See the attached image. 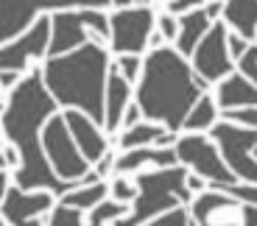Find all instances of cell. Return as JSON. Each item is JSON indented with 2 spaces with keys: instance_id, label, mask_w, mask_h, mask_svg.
I'll list each match as a JSON object with an SVG mask.
<instances>
[{
  "instance_id": "obj_45",
  "label": "cell",
  "mask_w": 257,
  "mask_h": 226,
  "mask_svg": "<svg viewBox=\"0 0 257 226\" xmlns=\"http://www.w3.org/2000/svg\"><path fill=\"white\" fill-rule=\"evenodd\" d=\"M3 109H6V104H3V101H0V115H3Z\"/></svg>"
},
{
  "instance_id": "obj_42",
  "label": "cell",
  "mask_w": 257,
  "mask_h": 226,
  "mask_svg": "<svg viewBox=\"0 0 257 226\" xmlns=\"http://www.w3.org/2000/svg\"><path fill=\"white\" fill-rule=\"evenodd\" d=\"M201 187H204L201 176H187V190H201Z\"/></svg>"
},
{
  "instance_id": "obj_22",
  "label": "cell",
  "mask_w": 257,
  "mask_h": 226,
  "mask_svg": "<svg viewBox=\"0 0 257 226\" xmlns=\"http://www.w3.org/2000/svg\"><path fill=\"white\" fill-rule=\"evenodd\" d=\"M103 198H106V184H103V181H95V184L76 187V190H70V193H64L62 204L76 207V209H92V207H98Z\"/></svg>"
},
{
  "instance_id": "obj_17",
  "label": "cell",
  "mask_w": 257,
  "mask_h": 226,
  "mask_svg": "<svg viewBox=\"0 0 257 226\" xmlns=\"http://www.w3.org/2000/svg\"><path fill=\"white\" fill-rule=\"evenodd\" d=\"M218 106H224V112L257 106V87L251 84L243 73H229L218 84Z\"/></svg>"
},
{
  "instance_id": "obj_7",
  "label": "cell",
  "mask_w": 257,
  "mask_h": 226,
  "mask_svg": "<svg viewBox=\"0 0 257 226\" xmlns=\"http://www.w3.org/2000/svg\"><path fill=\"white\" fill-rule=\"evenodd\" d=\"M42 148H45L51 168L64 181H78L90 170V162L84 159V154L78 151L67 123H64V115H53L45 123V129H42Z\"/></svg>"
},
{
  "instance_id": "obj_30",
  "label": "cell",
  "mask_w": 257,
  "mask_h": 226,
  "mask_svg": "<svg viewBox=\"0 0 257 226\" xmlns=\"http://www.w3.org/2000/svg\"><path fill=\"white\" fill-rule=\"evenodd\" d=\"M146 226H190V218H187L185 209H168V212H162L157 220H151V223Z\"/></svg>"
},
{
  "instance_id": "obj_11",
  "label": "cell",
  "mask_w": 257,
  "mask_h": 226,
  "mask_svg": "<svg viewBox=\"0 0 257 226\" xmlns=\"http://www.w3.org/2000/svg\"><path fill=\"white\" fill-rule=\"evenodd\" d=\"M193 70L199 73L204 81H224L232 73V59H229V48H226V26L224 23L210 26V31L204 34L199 48L193 51Z\"/></svg>"
},
{
  "instance_id": "obj_43",
  "label": "cell",
  "mask_w": 257,
  "mask_h": 226,
  "mask_svg": "<svg viewBox=\"0 0 257 226\" xmlns=\"http://www.w3.org/2000/svg\"><path fill=\"white\" fill-rule=\"evenodd\" d=\"M115 6H120V9H126V6H132V3H137V0H112Z\"/></svg>"
},
{
  "instance_id": "obj_6",
  "label": "cell",
  "mask_w": 257,
  "mask_h": 226,
  "mask_svg": "<svg viewBox=\"0 0 257 226\" xmlns=\"http://www.w3.org/2000/svg\"><path fill=\"white\" fill-rule=\"evenodd\" d=\"M212 140L218 142L226 168L238 179L257 184V159L251 156V148H257V129L224 120L212 126Z\"/></svg>"
},
{
  "instance_id": "obj_32",
  "label": "cell",
  "mask_w": 257,
  "mask_h": 226,
  "mask_svg": "<svg viewBox=\"0 0 257 226\" xmlns=\"http://www.w3.org/2000/svg\"><path fill=\"white\" fill-rule=\"evenodd\" d=\"M226 48H229V56H235L240 62V56L249 51V42H246L240 34H226Z\"/></svg>"
},
{
  "instance_id": "obj_27",
  "label": "cell",
  "mask_w": 257,
  "mask_h": 226,
  "mask_svg": "<svg viewBox=\"0 0 257 226\" xmlns=\"http://www.w3.org/2000/svg\"><path fill=\"white\" fill-rule=\"evenodd\" d=\"M218 190H226L232 198L246 201V204H254L257 207V184H215Z\"/></svg>"
},
{
  "instance_id": "obj_41",
  "label": "cell",
  "mask_w": 257,
  "mask_h": 226,
  "mask_svg": "<svg viewBox=\"0 0 257 226\" xmlns=\"http://www.w3.org/2000/svg\"><path fill=\"white\" fill-rule=\"evenodd\" d=\"M9 187H12V184H9V173H6V170H0V201L6 198Z\"/></svg>"
},
{
  "instance_id": "obj_1",
  "label": "cell",
  "mask_w": 257,
  "mask_h": 226,
  "mask_svg": "<svg viewBox=\"0 0 257 226\" xmlns=\"http://www.w3.org/2000/svg\"><path fill=\"white\" fill-rule=\"evenodd\" d=\"M56 115V101L48 92L42 73H28L12 90L6 109L0 115V129L20 154L17 187L23 190H51L53 195H64L78 187V181H64L56 176L42 148V129Z\"/></svg>"
},
{
  "instance_id": "obj_16",
  "label": "cell",
  "mask_w": 257,
  "mask_h": 226,
  "mask_svg": "<svg viewBox=\"0 0 257 226\" xmlns=\"http://www.w3.org/2000/svg\"><path fill=\"white\" fill-rule=\"evenodd\" d=\"M128 98H132V90H128V81L120 76L117 65L109 67V78H106V98H103V109H106V131H117L123 123V115L128 109Z\"/></svg>"
},
{
  "instance_id": "obj_39",
  "label": "cell",
  "mask_w": 257,
  "mask_h": 226,
  "mask_svg": "<svg viewBox=\"0 0 257 226\" xmlns=\"http://www.w3.org/2000/svg\"><path fill=\"white\" fill-rule=\"evenodd\" d=\"M109 170H115V159H112L109 154H103L101 159H98V168H95V173H98V176H106Z\"/></svg>"
},
{
  "instance_id": "obj_2",
  "label": "cell",
  "mask_w": 257,
  "mask_h": 226,
  "mask_svg": "<svg viewBox=\"0 0 257 226\" xmlns=\"http://www.w3.org/2000/svg\"><path fill=\"white\" fill-rule=\"evenodd\" d=\"M210 81L190 70L179 51L154 48L137 78V106L148 120L162 123L168 131H179Z\"/></svg>"
},
{
  "instance_id": "obj_47",
  "label": "cell",
  "mask_w": 257,
  "mask_h": 226,
  "mask_svg": "<svg viewBox=\"0 0 257 226\" xmlns=\"http://www.w3.org/2000/svg\"><path fill=\"white\" fill-rule=\"evenodd\" d=\"M90 226H101V223H90Z\"/></svg>"
},
{
  "instance_id": "obj_20",
  "label": "cell",
  "mask_w": 257,
  "mask_h": 226,
  "mask_svg": "<svg viewBox=\"0 0 257 226\" xmlns=\"http://www.w3.org/2000/svg\"><path fill=\"white\" fill-rule=\"evenodd\" d=\"M224 20L249 42L257 34V0H226Z\"/></svg>"
},
{
  "instance_id": "obj_35",
  "label": "cell",
  "mask_w": 257,
  "mask_h": 226,
  "mask_svg": "<svg viewBox=\"0 0 257 226\" xmlns=\"http://www.w3.org/2000/svg\"><path fill=\"white\" fill-rule=\"evenodd\" d=\"M140 117H143V109L137 104H132L126 109V115H123V126H126V129H132V126H137V123H140Z\"/></svg>"
},
{
  "instance_id": "obj_34",
  "label": "cell",
  "mask_w": 257,
  "mask_h": 226,
  "mask_svg": "<svg viewBox=\"0 0 257 226\" xmlns=\"http://www.w3.org/2000/svg\"><path fill=\"white\" fill-rule=\"evenodd\" d=\"M160 34H162V37H168V39H176V37H179V20L162 14V17H160Z\"/></svg>"
},
{
  "instance_id": "obj_33",
  "label": "cell",
  "mask_w": 257,
  "mask_h": 226,
  "mask_svg": "<svg viewBox=\"0 0 257 226\" xmlns=\"http://www.w3.org/2000/svg\"><path fill=\"white\" fill-rule=\"evenodd\" d=\"M112 195H115V201H135L137 198V187H132L128 181L117 179L115 184H112Z\"/></svg>"
},
{
  "instance_id": "obj_29",
  "label": "cell",
  "mask_w": 257,
  "mask_h": 226,
  "mask_svg": "<svg viewBox=\"0 0 257 226\" xmlns=\"http://www.w3.org/2000/svg\"><path fill=\"white\" fill-rule=\"evenodd\" d=\"M226 120L238 123V126L257 129V106H246V109H226Z\"/></svg>"
},
{
  "instance_id": "obj_4",
  "label": "cell",
  "mask_w": 257,
  "mask_h": 226,
  "mask_svg": "<svg viewBox=\"0 0 257 226\" xmlns=\"http://www.w3.org/2000/svg\"><path fill=\"white\" fill-rule=\"evenodd\" d=\"M182 201H190L185 168L174 165V168H160L154 173H140L135 207L126 218H117L115 226H143L146 220L157 218L168 209H176V204H182Z\"/></svg>"
},
{
  "instance_id": "obj_13",
  "label": "cell",
  "mask_w": 257,
  "mask_h": 226,
  "mask_svg": "<svg viewBox=\"0 0 257 226\" xmlns=\"http://www.w3.org/2000/svg\"><path fill=\"white\" fill-rule=\"evenodd\" d=\"M87 26L81 20V12L64 9L51 17V45H48V59L64 56V53L76 51V48L87 45Z\"/></svg>"
},
{
  "instance_id": "obj_48",
  "label": "cell",
  "mask_w": 257,
  "mask_h": 226,
  "mask_svg": "<svg viewBox=\"0 0 257 226\" xmlns=\"http://www.w3.org/2000/svg\"><path fill=\"white\" fill-rule=\"evenodd\" d=\"M190 226H193V223H190Z\"/></svg>"
},
{
  "instance_id": "obj_24",
  "label": "cell",
  "mask_w": 257,
  "mask_h": 226,
  "mask_svg": "<svg viewBox=\"0 0 257 226\" xmlns=\"http://www.w3.org/2000/svg\"><path fill=\"white\" fill-rule=\"evenodd\" d=\"M117 218H126V204L123 201H106L103 198L98 207H92V212H90V223H106V220H117Z\"/></svg>"
},
{
  "instance_id": "obj_14",
  "label": "cell",
  "mask_w": 257,
  "mask_h": 226,
  "mask_svg": "<svg viewBox=\"0 0 257 226\" xmlns=\"http://www.w3.org/2000/svg\"><path fill=\"white\" fill-rule=\"evenodd\" d=\"M64 123H67V129H70L73 140H76L78 151L84 154L87 162H98L106 154V137L101 134L98 123L90 115H84L78 109H67L64 112Z\"/></svg>"
},
{
  "instance_id": "obj_8",
  "label": "cell",
  "mask_w": 257,
  "mask_h": 226,
  "mask_svg": "<svg viewBox=\"0 0 257 226\" xmlns=\"http://www.w3.org/2000/svg\"><path fill=\"white\" fill-rule=\"evenodd\" d=\"M176 156H179L182 165L193 168L201 179H210L212 187H215V184H235V179H238V176L226 168L221 151L201 134L182 137V140L176 142Z\"/></svg>"
},
{
  "instance_id": "obj_19",
  "label": "cell",
  "mask_w": 257,
  "mask_h": 226,
  "mask_svg": "<svg viewBox=\"0 0 257 226\" xmlns=\"http://www.w3.org/2000/svg\"><path fill=\"white\" fill-rule=\"evenodd\" d=\"M210 31V17H207L204 9H196V12H185L179 17V37H176V51L182 56H190L199 42L204 39V34Z\"/></svg>"
},
{
  "instance_id": "obj_12",
  "label": "cell",
  "mask_w": 257,
  "mask_h": 226,
  "mask_svg": "<svg viewBox=\"0 0 257 226\" xmlns=\"http://www.w3.org/2000/svg\"><path fill=\"white\" fill-rule=\"evenodd\" d=\"M53 209V193L51 190H23L9 187L6 198L0 201V218L9 226H26L37 215Z\"/></svg>"
},
{
  "instance_id": "obj_5",
  "label": "cell",
  "mask_w": 257,
  "mask_h": 226,
  "mask_svg": "<svg viewBox=\"0 0 257 226\" xmlns=\"http://www.w3.org/2000/svg\"><path fill=\"white\" fill-rule=\"evenodd\" d=\"M112 0H0V45H6L31 28L39 12L64 9H103Z\"/></svg>"
},
{
  "instance_id": "obj_23",
  "label": "cell",
  "mask_w": 257,
  "mask_h": 226,
  "mask_svg": "<svg viewBox=\"0 0 257 226\" xmlns=\"http://www.w3.org/2000/svg\"><path fill=\"white\" fill-rule=\"evenodd\" d=\"M215 104H212L210 95H201L196 101V106L190 109V115L185 117V129L187 131H201V129H210L215 126Z\"/></svg>"
},
{
  "instance_id": "obj_3",
  "label": "cell",
  "mask_w": 257,
  "mask_h": 226,
  "mask_svg": "<svg viewBox=\"0 0 257 226\" xmlns=\"http://www.w3.org/2000/svg\"><path fill=\"white\" fill-rule=\"evenodd\" d=\"M109 67V53L98 42H87L64 56L48 59L45 70H42V81L56 104L84 112L101 126L106 120L103 98H106Z\"/></svg>"
},
{
  "instance_id": "obj_36",
  "label": "cell",
  "mask_w": 257,
  "mask_h": 226,
  "mask_svg": "<svg viewBox=\"0 0 257 226\" xmlns=\"http://www.w3.org/2000/svg\"><path fill=\"white\" fill-rule=\"evenodd\" d=\"M23 78H20V73L14 70H0V87H6V90H14V87L20 84Z\"/></svg>"
},
{
  "instance_id": "obj_18",
  "label": "cell",
  "mask_w": 257,
  "mask_h": 226,
  "mask_svg": "<svg viewBox=\"0 0 257 226\" xmlns=\"http://www.w3.org/2000/svg\"><path fill=\"white\" fill-rule=\"evenodd\" d=\"M179 156L176 148H132L126 154H120L115 159V170L117 173H132V170H140L143 165H160V168H174Z\"/></svg>"
},
{
  "instance_id": "obj_9",
  "label": "cell",
  "mask_w": 257,
  "mask_h": 226,
  "mask_svg": "<svg viewBox=\"0 0 257 226\" xmlns=\"http://www.w3.org/2000/svg\"><path fill=\"white\" fill-rule=\"evenodd\" d=\"M112 26V51L117 56L123 53H140L151 39V28H154V12L148 6L137 9H117L109 17Z\"/></svg>"
},
{
  "instance_id": "obj_10",
  "label": "cell",
  "mask_w": 257,
  "mask_h": 226,
  "mask_svg": "<svg viewBox=\"0 0 257 226\" xmlns=\"http://www.w3.org/2000/svg\"><path fill=\"white\" fill-rule=\"evenodd\" d=\"M48 45H51V17H39L26 34L0 45V70L23 73L31 59L45 56Z\"/></svg>"
},
{
  "instance_id": "obj_46",
  "label": "cell",
  "mask_w": 257,
  "mask_h": 226,
  "mask_svg": "<svg viewBox=\"0 0 257 226\" xmlns=\"http://www.w3.org/2000/svg\"><path fill=\"white\" fill-rule=\"evenodd\" d=\"M254 45H257V34H254Z\"/></svg>"
},
{
  "instance_id": "obj_31",
  "label": "cell",
  "mask_w": 257,
  "mask_h": 226,
  "mask_svg": "<svg viewBox=\"0 0 257 226\" xmlns=\"http://www.w3.org/2000/svg\"><path fill=\"white\" fill-rule=\"evenodd\" d=\"M240 73L257 87V45H249V51L240 56Z\"/></svg>"
},
{
  "instance_id": "obj_25",
  "label": "cell",
  "mask_w": 257,
  "mask_h": 226,
  "mask_svg": "<svg viewBox=\"0 0 257 226\" xmlns=\"http://www.w3.org/2000/svg\"><path fill=\"white\" fill-rule=\"evenodd\" d=\"M81 12V20L84 26L90 28V31H95L98 37H112V26H109V17L101 12V9H78Z\"/></svg>"
},
{
  "instance_id": "obj_21",
  "label": "cell",
  "mask_w": 257,
  "mask_h": 226,
  "mask_svg": "<svg viewBox=\"0 0 257 226\" xmlns=\"http://www.w3.org/2000/svg\"><path fill=\"white\" fill-rule=\"evenodd\" d=\"M165 126H157V123H137L132 129L123 131L120 137V148L123 151H132V148H146L151 142H157L162 134H165Z\"/></svg>"
},
{
  "instance_id": "obj_38",
  "label": "cell",
  "mask_w": 257,
  "mask_h": 226,
  "mask_svg": "<svg viewBox=\"0 0 257 226\" xmlns=\"http://www.w3.org/2000/svg\"><path fill=\"white\" fill-rule=\"evenodd\" d=\"M240 218H243V226H257V207L254 204H243L240 207Z\"/></svg>"
},
{
  "instance_id": "obj_40",
  "label": "cell",
  "mask_w": 257,
  "mask_h": 226,
  "mask_svg": "<svg viewBox=\"0 0 257 226\" xmlns=\"http://www.w3.org/2000/svg\"><path fill=\"white\" fill-rule=\"evenodd\" d=\"M204 12H207V17H210V20H212V17H218V14L224 12V3H218V0H212V3L204 9Z\"/></svg>"
},
{
  "instance_id": "obj_28",
  "label": "cell",
  "mask_w": 257,
  "mask_h": 226,
  "mask_svg": "<svg viewBox=\"0 0 257 226\" xmlns=\"http://www.w3.org/2000/svg\"><path fill=\"white\" fill-rule=\"evenodd\" d=\"M117 70H120V76L126 78V81H135V78H140L143 73V62L137 53H123L120 62H117Z\"/></svg>"
},
{
  "instance_id": "obj_37",
  "label": "cell",
  "mask_w": 257,
  "mask_h": 226,
  "mask_svg": "<svg viewBox=\"0 0 257 226\" xmlns=\"http://www.w3.org/2000/svg\"><path fill=\"white\" fill-rule=\"evenodd\" d=\"M199 3H204V0H171V12L185 14V12H190L193 6H199Z\"/></svg>"
},
{
  "instance_id": "obj_15",
  "label": "cell",
  "mask_w": 257,
  "mask_h": 226,
  "mask_svg": "<svg viewBox=\"0 0 257 226\" xmlns=\"http://www.w3.org/2000/svg\"><path fill=\"white\" fill-rule=\"evenodd\" d=\"M238 198L224 195L218 190L212 193H201L193 201V218L199 226H238L235 223V212H238Z\"/></svg>"
},
{
  "instance_id": "obj_44",
  "label": "cell",
  "mask_w": 257,
  "mask_h": 226,
  "mask_svg": "<svg viewBox=\"0 0 257 226\" xmlns=\"http://www.w3.org/2000/svg\"><path fill=\"white\" fill-rule=\"evenodd\" d=\"M0 226H9V223H6V220H3V218H0ZM26 226H39V220H37V218H34V220H28V223H26Z\"/></svg>"
},
{
  "instance_id": "obj_26",
  "label": "cell",
  "mask_w": 257,
  "mask_h": 226,
  "mask_svg": "<svg viewBox=\"0 0 257 226\" xmlns=\"http://www.w3.org/2000/svg\"><path fill=\"white\" fill-rule=\"evenodd\" d=\"M48 226H84L81 209L67 207V204H59V207L51 212V220H48Z\"/></svg>"
}]
</instances>
